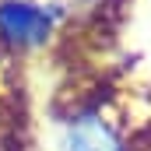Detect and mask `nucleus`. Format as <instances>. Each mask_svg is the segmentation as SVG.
Returning a JSON list of instances; mask_svg holds the SVG:
<instances>
[{"instance_id":"2","label":"nucleus","mask_w":151,"mask_h":151,"mask_svg":"<svg viewBox=\"0 0 151 151\" xmlns=\"http://www.w3.org/2000/svg\"><path fill=\"white\" fill-rule=\"evenodd\" d=\"M63 151H123L116 134L109 127H102L99 119H77L70 127V137H67V148Z\"/></svg>"},{"instance_id":"1","label":"nucleus","mask_w":151,"mask_h":151,"mask_svg":"<svg viewBox=\"0 0 151 151\" xmlns=\"http://www.w3.org/2000/svg\"><path fill=\"white\" fill-rule=\"evenodd\" d=\"M49 32V18L32 7V4H4L0 7V35L11 39V42H18V46H28V42H39V39H46Z\"/></svg>"}]
</instances>
